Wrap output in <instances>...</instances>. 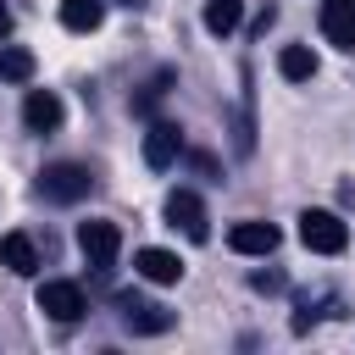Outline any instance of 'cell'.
Here are the masks:
<instances>
[{
  "label": "cell",
  "mask_w": 355,
  "mask_h": 355,
  "mask_svg": "<svg viewBox=\"0 0 355 355\" xmlns=\"http://www.w3.org/2000/svg\"><path fill=\"white\" fill-rule=\"evenodd\" d=\"M272 22H277V6H261V17H255V33H266Z\"/></svg>",
  "instance_id": "d6986e66"
},
{
  "label": "cell",
  "mask_w": 355,
  "mask_h": 355,
  "mask_svg": "<svg viewBox=\"0 0 355 355\" xmlns=\"http://www.w3.org/2000/svg\"><path fill=\"white\" fill-rule=\"evenodd\" d=\"M0 78H6V83H28V78H33V50L0 44Z\"/></svg>",
  "instance_id": "2e32d148"
},
{
  "label": "cell",
  "mask_w": 355,
  "mask_h": 355,
  "mask_svg": "<svg viewBox=\"0 0 355 355\" xmlns=\"http://www.w3.org/2000/svg\"><path fill=\"white\" fill-rule=\"evenodd\" d=\"M322 33L338 50H355V0H322Z\"/></svg>",
  "instance_id": "ba28073f"
},
{
  "label": "cell",
  "mask_w": 355,
  "mask_h": 355,
  "mask_svg": "<svg viewBox=\"0 0 355 355\" xmlns=\"http://www.w3.org/2000/svg\"><path fill=\"white\" fill-rule=\"evenodd\" d=\"M78 250H83V261H89L94 272H111V266H116V250H122L116 222H83V227H78Z\"/></svg>",
  "instance_id": "3957f363"
},
{
  "label": "cell",
  "mask_w": 355,
  "mask_h": 355,
  "mask_svg": "<svg viewBox=\"0 0 355 355\" xmlns=\"http://www.w3.org/2000/svg\"><path fill=\"white\" fill-rule=\"evenodd\" d=\"M0 266L17 272V277H33V272H39V250H33V239H28V233H6V239H0Z\"/></svg>",
  "instance_id": "7c38bea8"
},
{
  "label": "cell",
  "mask_w": 355,
  "mask_h": 355,
  "mask_svg": "<svg viewBox=\"0 0 355 355\" xmlns=\"http://www.w3.org/2000/svg\"><path fill=\"white\" fill-rule=\"evenodd\" d=\"M239 17H244V0H205V33H216V39H227L239 28Z\"/></svg>",
  "instance_id": "5bb4252c"
},
{
  "label": "cell",
  "mask_w": 355,
  "mask_h": 355,
  "mask_svg": "<svg viewBox=\"0 0 355 355\" xmlns=\"http://www.w3.org/2000/svg\"><path fill=\"white\" fill-rule=\"evenodd\" d=\"M166 227H178L183 239L205 244V239H211V227H205V205H200V194L172 189V194H166Z\"/></svg>",
  "instance_id": "277c9868"
},
{
  "label": "cell",
  "mask_w": 355,
  "mask_h": 355,
  "mask_svg": "<svg viewBox=\"0 0 355 355\" xmlns=\"http://www.w3.org/2000/svg\"><path fill=\"white\" fill-rule=\"evenodd\" d=\"M116 305H122V327H128V333H166V327L178 322L166 305H150V300H139V294H122Z\"/></svg>",
  "instance_id": "8992f818"
},
{
  "label": "cell",
  "mask_w": 355,
  "mask_h": 355,
  "mask_svg": "<svg viewBox=\"0 0 355 355\" xmlns=\"http://www.w3.org/2000/svg\"><path fill=\"white\" fill-rule=\"evenodd\" d=\"M116 6H144V0H116Z\"/></svg>",
  "instance_id": "44dd1931"
},
{
  "label": "cell",
  "mask_w": 355,
  "mask_h": 355,
  "mask_svg": "<svg viewBox=\"0 0 355 355\" xmlns=\"http://www.w3.org/2000/svg\"><path fill=\"white\" fill-rule=\"evenodd\" d=\"M33 305L50 316V322H78L89 305H83V288L78 283H39V294H33Z\"/></svg>",
  "instance_id": "5b68a950"
},
{
  "label": "cell",
  "mask_w": 355,
  "mask_h": 355,
  "mask_svg": "<svg viewBox=\"0 0 355 355\" xmlns=\"http://www.w3.org/2000/svg\"><path fill=\"white\" fill-rule=\"evenodd\" d=\"M277 72H283L288 83H305V78H316V55H311L305 44H288V50L277 55Z\"/></svg>",
  "instance_id": "9a60e30c"
},
{
  "label": "cell",
  "mask_w": 355,
  "mask_h": 355,
  "mask_svg": "<svg viewBox=\"0 0 355 355\" xmlns=\"http://www.w3.org/2000/svg\"><path fill=\"white\" fill-rule=\"evenodd\" d=\"M250 288H255V294H277V288H283V272H255Z\"/></svg>",
  "instance_id": "ac0fdd59"
},
{
  "label": "cell",
  "mask_w": 355,
  "mask_h": 355,
  "mask_svg": "<svg viewBox=\"0 0 355 355\" xmlns=\"http://www.w3.org/2000/svg\"><path fill=\"white\" fill-rule=\"evenodd\" d=\"M61 22L72 33H94L105 22V0H61Z\"/></svg>",
  "instance_id": "4fadbf2b"
},
{
  "label": "cell",
  "mask_w": 355,
  "mask_h": 355,
  "mask_svg": "<svg viewBox=\"0 0 355 355\" xmlns=\"http://www.w3.org/2000/svg\"><path fill=\"white\" fill-rule=\"evenodd\" d=\"M11 33V11H6V0H0V39Z\"/></svg>",
  "instance_id": "ffe728a7"
},
{
  "label": "cell",
  "mask_w": 355,
  "mask_h": 355,
  "mask_svg": "<svg viewBox=\"0 0 355 355\" xmlns=\"http://www.w3.org/2000/svg\"><path fill=\"white\" fill-rule=\"evenodd\" d=\"M178 150H183L178 122H150V133H144V161H150L155 172H166V166L178 161Z\"/></svg>",
  "instance_id": "52a82bcc"
},
{
  "label": "cell",
  "mask_w": 355,
  "mask_h": 355,
  "mask_svg": "<svg viewBox=\"0 0 355 355\" xmlns=\"http://www.w3.org/2000/svg\"><path fill=\"white\" fill-rule=\"evenodd\" d=\"M89 189H94V178H89V166H78V161H50V166L39 172V194L55 200V205H78Z\"/></svg>",
  "instance_id": "6da1fadb"
},
{
  "label": "cell",
  "mask_w": 355,
  "mask_h": 355,
  "mask_svg": "<svg viewBox=\"0 0 355 355\" xmlns=\"http://www.w3.org/2000/svg\"><path fill=\"white\" fill-rule=\"evenodd\" d=\"M166 83H172V72H161V78H150L139 94H133V116H155V105H161V94H166Z\"/></svg>",
  "instance_id": "e0dca14e"
},
{
  "label": "cell",
  "mask_w": 355,
  "mask_h": 355,
  "mask_svg": "<svg viewBox=\"0 0 355 355\" xmlns=\"http://www.w3.org/2000/svg\"><path fill=\"white\" fill-rule=\"evenodd\" d=\"M300 239H305V250H316V255H338V250L349 244V227H344L333 211H305V216H300Z\"/></svg>",
  "instance_id": "7a4b0ae2"
},
{
  "label": "cell",
  "mask_w": 355,
  "mask_h": 355,
  "mask_svg": "<svg viewBox=\"0 0 355 355\" xmlns=\"http://www.w3.org/2000/svg\"><path fill=\"white\" fill-rule=\"evenodd\" d=\"M61 100L50 94V89H33L28 100H22V122H28V133H55L61 128Z\"/></svg>",
  "instance_id": "9c48e42d"
},
{
  "label": "cell",
  "mask_w": 355,
  "mask_h": 355,
  "mask_svg": "<svg viewBox=\"0 0 355 355\" xmlns=\"http://www.w3.org/2000/svg\"><path fill=\"white\" fill-rule=\"evenodd\" d=\"M133 272H139L144 283H178V277H183V261H178L172 250H155V244H150V250L133 255Z\"/></svg>",
  "instance_id": "8fae6325"
},
{
  "label": "cell",
  "mask_w": 355,
  "mask_h": 355,
  "mask_svg": "<svg viewBox=\"0 0 355 355\" xmlns=\"http://www.w3.org/2000/svg\"><path fill=\"white\" fill-rule=\"evenodd\" d=\"M277 239H283V233H277L272 222H239V227L227 233V244H233L239 255H272Z\"/></svg>",
  "instance_id": "30bf717a"
}]
</instances>
